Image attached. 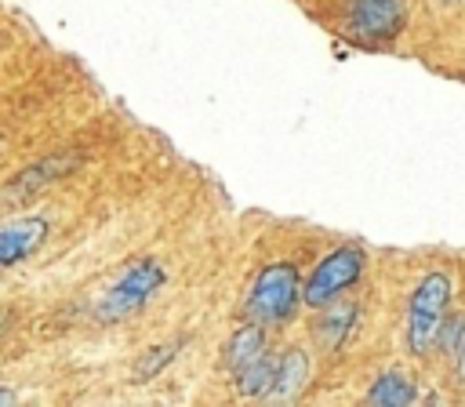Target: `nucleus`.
<instances>
[{
    "label": "nucleus",
    "mask_w": 465,
    "mask_h": 407,
    "mask_svg": "<svg viewBox=\"0 0 465 407\" xmlns=\"http://www.w3.org/2000/svg\"><path fill=\"white\" fill-rule=\"evenodd\" d=\"M302 273L298 265L291 262H269L265 269H258L251 291H247V302H243V313L251 323H262V327H276V323H287L294 316V309L302 305Z\"/></svg>",
    "instance_id": "nucleus-1"
},
{
    "label": "nucleus",
    "mask_w": 465,
    "mask_h": 407,
    "mask_svg": "<svg viewBox=\"0 0 465 407\" xmlns=\"http://www.w3.org/2000/svg\"><path fill=\"white\" fill-rule=\"evenodd\" d=\"M163 280H167V269L156 258H134L102 291V298L94 305V320L98 323H120V320L142 313L153 302V294L163 287Z\"/></svg>",
    "instance_id": "nucleus-2"
},
{
    "label": "nucleus",
    "mask_w": 465,
    "mask_h": 407,
    "mask_svg": "<svg viewBox=\"0 0 465 407\" xmlns=\"http://www.w3.org/2000/svg\"><path fill=\"white\" fill-rule=\"evenodd\" d=\"M450 313V276L432 269L414 283V294L407 302V349L414 356H425L440 345V334L447 327Z\"/></svg>",
    "instance_id": "nucleus-3"
},
{
    "label": "nucleus",
    "mask_w": 465,
    "mask_h": 407,
    "mask_svg": "<svg viewBox=\"0 0 465 407\" xmlns=\"http://www.w3.org/2000/svg\"><path fill=\"white\" fill-rule=\"evenodd\" d=\"M363 265H367V254L360 243H341L334 247L331 254H323L316 262V269L309 273L305 287H302V302L309 309H327L338 302L341 291H349L360 276H363Z\"/></svg>",
    "instance_id": "nucleus-4"
},
{
    "label": "nucleus",
    "mask_w": 465,
    "mask_h": 407,
    "mask_svg": "<svg viewBox=\"0 0 465 407\" xmlns=\"http://www.w3.org/2000/svg\"><path fill=\"white\" fill-rule=\"evenodd\" d=\"M403 7L400 0H352L345 7V33L356 44H385L400 33Z\"/></svg>",
    "instance_id": "nucleus-5"
},
{
    "label": "nucleus",
    "mask_w": 465,
    "mask_h": 407,
    "mask_svg": "<svg viewBox=\"0 0 465 407\" xmlns=\"http://www.w3.org/2000/svg\"><path fill=\"white\" fill-rule=\"evenodd\" d=\"M47 229L51 225H47L44 214H18V218L0 222V269L33 258L44 247Z\"/></svg>",
    "instance_id": "nucleus-6"
},
{
    "label": "nucleus",
    "mask_w": 465,
    "mask_h": 407,
    "mask_svg": "<svg viewBox=\"0 0 465 407\" xmlns=\"http://www.w3.org/2000/svg\"><path fill=\"white\" fill-rule=\"evenodd\" d=\"M76 167V156L73 153H54V156H44V160H36V164H29V167H22L11 182H7V196L11 200H29V196H36L40 189H47V185H54L62 174H69Z\"/></svg>",
    "instance_id": "nucleus-7"
},
{
    "label": "nucleus",
    "mask_w": 465,
    "mask_h": 407,
    "mask_svg": "<svg viewBox=\"0 0 465 407\" xmlns=\"http://www.w3.org/2000/svg\"><path fill=\"white\" fill-rule=\"evenodd\" d=\"M305 382H309V356H305L302 349L280 352V356H276V378H272V389H269L265 403H272V407L291 403V400L305 389Z\"/></svg>",
    "instance_id": "nucleus-8"
},
{
    "label": "nucleus",
    "mask_w": 465,
    "mask_h": 407,
    "mask_svg": "<svg viewBox=\"0 0 465 407\" xmlns=\"http://www.w3.org/2000/svg\"><path fill=\"white\" fill-rule=\"evenodd\" d=\"M265 356V327L262 323H240L236 331H232V338H229V345H225V363H229V371H232V378L240 374V371H247L251 363H258Z\"/></svg>",
    "instance_id": "nucleus-9"
},
{
    "label": "nucleus",
    "mask_w": 465,
    "mask_h": 407,
    "mask_svg": "<svg viewBox=\"0 0 465 407\" xmlns=\"http://www.w3.org/2000/svg\"><path fill=\"white\" fill-rule=\"evenodd\" d=\"M414 392H418V385L411 382V374L385 371L367 389V407H411L414 403Z\"/></svg>",
    "instance_id": "nucleus-10"
},
{
    "label": "nucleus",
    "mask_w": 465,
    "mask_h": 407,
    "mask_svg": "<svg viewBox=\"0 0 465 407\" xmlns=\"http://www.w3.org/2000/svg\"><path fill=\"white\" fill-rule=\"evenodd\" d=\"M352 323H356V305H331L320 320H316V342L323 345V349H341V342H345V334L352 331Z\"/></svg>",
    "instance_id": "nucleus-11"
},
{
    "label": "nucleus",
    "mask_w": 465,
    "mask_h": 407,
    "mask_svg": "<svg viewBox=\"0 0 465 407\" xmlns=\"http://www.w3.org/2000/svg\"><path fill=\"white\" fill-rule=\"evenodd\" d=\"M272 378H276V356L265 352L258 363H251L247 371L236 374V389H240V396H247V400H265L269 389H272Z\"/></svg>",
    "instance_id": "nucleus-12"
},
{
    "label": "nucleus",
    "mask_w": 465,
    "mask_h": 407,
    "mask_svg": "<svg viewBox=\"0 0 465 407\" xmlns=\"http://www.w3.org/2000/svg\"><path fill=\"white\" fill-rule=\"evenodd\" d=\"M171 356H174V345H153V349L138 360V374H142V378H153V374H156Z\"/></svg>",
    "instance_id": "nucleus-13"
},
{
    "label": "nucleus",
    "mask_w": 465,
    "mask_h": 407,
    "mask_svg": "<svg viewBox=\"0 0 465 407\" xmlns=\"http://www.w3.org/2000/svg\"><path fill=\"white\" fill-rule=\"evenodd\" d=\"M454 363H458V374H461V382H465V327H461V334H458V342H454Z\"/></svg>",
    "instance_id": "nucleus-14"
},
{
    "label": "nucleus",
    "mask_w": 465,
    "mask_h": 407,
    "mask_svg": "<svg viewBox=\"0 0 465 407\" xmlns=\"http://www.w3.org/2000/svg\"><path fill=\"white\" fill-rule=\"evenodd\" d=\"M0 407H18V396H15V389L0 385Z\"/></svg>",
    "instance_id": "nucleus-15"
},
{
    "label": "nucleus",
    "mask_w": 465,
    "mask_h": 407,
    "mask_svg": "<svg viewBox=\"0 0 465 407\" xmlns=\"http://www.w3.org/2000/svg\"><path fill=\"white\" fill-rule=\"evenodd\" d=\"M0 331H4V316H0Z\"/></svg>",
    "instance_id": "nucleus-16"
},
{
    "label": "nucleus",
    "mask_w": 465,
    "mask_h": 407,
    "mask_svg": "<svg viewBox=\"0 0 465 407\" xmlns=\"http://www.w3.org/2000/svg\"><path fill=\"white\" fill-rule=\"evenodd\" d=\"M447 4H458V0H447Z\"/></svg>",
    "instance_id": "nucleus-17"
}]
</instances>
